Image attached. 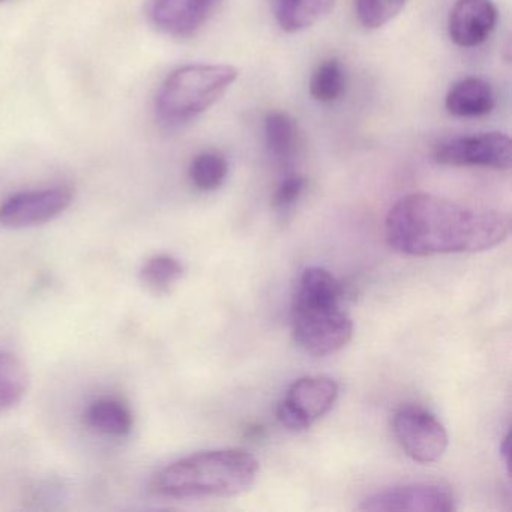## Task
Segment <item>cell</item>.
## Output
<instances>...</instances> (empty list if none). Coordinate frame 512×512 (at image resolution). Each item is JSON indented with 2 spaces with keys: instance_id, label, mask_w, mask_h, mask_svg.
Masks as SVG:
<instances>
[{
  "instance_id": "7402d4cb",
  "label": "cell",
  "mask_w": 512,
  "mask_h": 512,
  "mask_svg": "<svg viewBox=\"0 0 512 512\" xmlns=\"http://www.w3.org/2000/svg\"><path fill=\"white\" fill-rule=\"evenodd\" d=\"M500 452H502L503 460L505 463H509V434H506L505 439H503V445L500 446Z\"/></svg>"
},
{
  "instance_id": "8fae6325",
  "label": "cell",
  "mask_w": 512,
  "mask_h": 512,
  "mask_svg": "<svg viewBox=\"0 0 512 512\" xmlns=\"http://www.w3.org/2000/svg\"><path fill=\"white\" fill-rule=\"evenodd\" d=\"M217 5L218 0H154L151 19L163 34L190 38L211 19Z\"/></svg>"
},
{
  "instance_id": "8992f818",
  "label": "cell",
  "mask_w": 512,
  "mask_h": 512,
  "mask_svg": "<svg viewBox=\"0 0 512 512\" xmlns=\"http://www.w3.org/2000/svg\"><path fill=\"white\" fill-rule=\"evenodd\" d=\"M338 385L328 376H305L292 383L277 407V418L292 431L310 428L334 407Z\"/></svg>"
},
{
  "instance_id": "ba28073f",
  "label": "cell",
  "mask_w": 512,
  "mask_h": 512,
  "mask_svg": "<svg viewBox=\"0 0 512 512\" xmlns=\"http://www.w3.org/2000/svg\"><path fill=\"white\" fill-rule=\"evenodd\" d=\"M71 203L73 191L65 187L13 194L0 205V226L13 230L41 226L64 214Z\"/></svg>"
},
{
  "instance_id": "5bb4252c",
  "label": "cell",
  "mask_w": 512,
  "mask_h": 512,
  "mask_svg": "<svg viewBox=\"0 0 512 512\" xmlns=\"http://www.w3.org/2000/svg\"><path fill=\"white\" fill-rule=\"evenodd\" d=\"M337 0H272L275 22L281 31L298 34L325 19Z\"/></svg>"
},
{
  "instance_id": "2e32d148",
  "label": "cell",
  "mask_w": 512,
  "mask_h": 512,
  "mask_svg": "<svg viewBox=\"0 0 512 512\" xmlns=\"http://www.w3.org/2000/svg\"><path fill=\"white\" fill-rule=\"evenodd\" d=\"M29 388L25 364L10 353L0 352V415L16 407Z\"/></svg>"
},
{
  "instance_id": "44dd1931",
  "label": "cell",
  "mask_w": 512,
  "mask_h": 512,
  "mask_svg": "<svg viewBox=\"0 0 512 512\" xmlns=\"http://www.w3.org/2000/svg\"><path fill=\"white\" fill-rule=\"evenodd\" d=\"M305 185L307 181L301 175L290 173L283 181L278 184L274 196H272V208L278 214L284 215L295 208L296 203L301 199L304 194Z\"/></svg>"
},
{
  "instance_id": "3957f363",
  "label": "cell",
  "mask_w": 512,
  "mask_h": 512,
  "mask_svg": "<svg viewBox=\"0 0 512 512\" xmlns=\"http://www.w3.org/2000/svg\"><path fill=\"white\" fill-rule=\"evenodd\" d=\"M259 461L244 449L197 452L164 467L155 478V490L172 499L233 497L253 487Z\"/></svg>"
},
{
  "instance_id": "277c9868",
  "label": "cell",
  "mask_w": 512,
  "mask_h": 512,
  "mask_svg": "<svg viewBox=\"0 0 512 512\" xmlns=\"http://www.w3.org/2000/svg\"><path fill=\"white\" fill-rule=\"evenodd\" d=\"M232 65L190 64L179 67L164 80L155 98L158 124L178 130L214 107L238 80Z\"/></svg>"
},
{
  "instance_id": "ffe728a7",
  "label": "cell",
  "mask_w": 512,
  "mask_h": 512,
  "mask_svg": "<svg viewBox=\"0 0 512 512\" xmlns=\"http://www.w3.org/2000/svg\"><path fill=\"white\" fill-rule=\"evenodd\" d=\"M409 0H355V13L365 29L383 28L403 11Z\"/></svg>"
},
{
  "instance_id": "d6986e66",
  "label": "cell",
  "mask_w": 512,
  "mask_h": 512,
  "mask_svg": "<svg viewBox=\"0 0 512 512\" xmlns=\"http://www.w3.org/2000/svg\"><path fill=\"white\" fill-rule=\"evenodd\" d=\"M184 277V266L175 257L158 254L146 260L140 269V280L155 293H169Z\"/></svg>"
},
{
  "instance_id": "9c48e42d",
  "label": "cell",
  "mask_w": 512,
  "mask_h": 512,
  "mask_svg": "<svg viewBox=\"0 0 512 512\" xmlns=\"http://www.w3.org/2000/svg\"><path fill=\"white\" fill-rule=\"evenodd\" d=\"M451 488L434 482L401 485L367 497L362 511L370 512H451L455 511Z\"/></svg>"
},
{
  "instance_id": "4fadbf2b",
  "label": "cell",
  "mask_w": 512,
  "mask_h": 512,
  "mask_svg": "<svg viewBox=\"0 0 512 512\" xmlns=\"http://www.w3.org/2000/svg\"><path fill=\"white\" fill-rule=\"evenodd\" d=\"M265 140L269 157L281 169L295 163L301 148V134L292 116L284 112H269L265 118Z\"/></svg>"
},
{
  "instance_id": "30bf717a",
  "label": "cell",
  "mask_w": 512,
  "mask_h": 512,
  "mask_svg": "<svg viewBox=\"0 0 512 512\" xmlns=\"http://www.w3.org/2000/svg\"><path fill=\"white\" fill-rule=\"evenodd\" d=\"M497 19L493 0H457L449 13V38L461 49L481 46L496 29Z\"/></svg>"
},
{
  "instance_id": "e0dca14e",
  "label": "cell",
  "mask_w": 512,
  "mask_h": 512,
  "mask_svg": "<svg viewBox=\"0 0 512 512\" xmlns=\"http://www.w3.org/2000/svg\"><path fill=\"white\" fill-rule=\"evenodd\" d=\"M346 92V71L337 58L326 59L311 74L310 94L317 103L331 104Z\"/></svg>"
},
{
  "instance_id": "9a60e30c",
  "label": "cell",
  "mask_w": 512,
  "mask_h": 512,
  "mask_svg": "<svg viewBox=\"0 0 512 512\" xmlns=\"http://www.w3.org/2000/svg\"><path fill=\"white\" fill-rule=\"evenodd\" d=\"M86 424L98 433L125 437L133 430V413L127 404L116 398H100L88 407Z\"/></svg>"
},
{
  "instance_id": "5b68a950",
  "label": "cell",
  "mask_w": 512,
  "mask_h": 512,
  "mask_svg": "<svg viewBox=\"0 0 512 512\" xmlns=\"http://www.w3.org/2000/svg\"><path fill=\"white\" fill-rule=\"evenodd\" d=\"M392 433L416 463H436L448 449L449 437L442 422L421 406L400 407L392 418Z\"/></svg>"
},
{
  "instance_id": "ac0fdd59",
  "label": "cell",
  "mask_w": 512,
  "mask_h": 512,
  "mask_svg": "<svg viewBox=\"0 0 512 512\" xmlns=\"http://www.w3.org/2000/svg\"><path fill=\"white\" fill-rule=\"evenodd\" d=\"M227 175H229V161L221 152L203 151L191 161V184L202 193H212L223 187Z\"/></svg>"
},
{
  "instance_id": "7a4b0ae2",
  "label": "cell",
  "mask_w": 512,
  "mask_h": 512,
  "mask_svg": "<svg viewBox=\"0 0 512 512\" xmlns=\"http://www.w3.org/2000/svg\"><path fill=\"white\" fill-rule=\"evenodd\" d=\"M340 281L319 266L302 272L292 305V329L296 343L314 356L332 355L353 335V322L341 301Z\"/></svg>"
},
{
  "instance_id": "7c38bea8",
  "label": "cell",
  "mask_w": 512,
  "mask_h": 512,
  "mask_svg": "<svg viewBox=\"0 0 512 512\" xmlns=\"http://www.w3.org/2000/svg\"><path fill=\"white\" fill-rule=\"evenodd\" d=\"M496 106V95L490 83L479 77H466L449 88L445 107L457 118H481Z\"/></svg>"
},
{
  "instance_id": "6da1fadb",
  "label": "cell",
  "mask_w": 512,
  "mask_h": 512,
  "mask_svg": "<svg viewBox=\"0 0 512 512\" xmlns=\"http://www.w3.org/2000/svg\"><path fill=\"white\" fill-rule=\"evenodd\" d=\"M509 232L511 220L503 212L428 193H413L398 200L385 221L391 248L413 257L481 253L502 244Z\"/></svg>"
},
{
  "instance_id": "52a82bcc",
  "label": "cell",
  "mask_w": 512,
  "mask_h": 512,
  "mask_svg": "<svg viewBox=\"0 0 512 512\" xmlns=\"http://www.w3.org/2000/svg\"><path fill=\"white\" fill-rule=\"evenodd\" d=\"M433 157L442 166L508 170L512 163V143L506 134L497 131L454 137L437 143Z\"/></svg>"
},
{
  "instance_id": "603a6c76",
  "label": "cell",
  "mask_w": 512,
  "mask_h": 512,
  "mask_svg": "<svg viewBox=\"0 0 512 512\" xmlns=\"http://www.w3.org/2000/svg\"><path fill=\"white\" fill-rule=\"evenodd\" d=\"M0 2H4V0H0Z\"/></svg>"
}]
</instances>
